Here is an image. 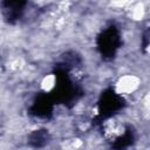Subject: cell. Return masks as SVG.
I'll list each match as a JSON object with an SVG mask.
<instances>
[{"label":"cell","mask_w":150,"mask_h":150,"mask_svg":"<svg viewBox=\"0 0 150 150\" xmlns=\"http://www.w3.org/2000/svg\"><path fill=\"white\" fill-rule=\"evenodd\" d=\"M120 46V34L115 27H109L98 38V48L105 57H111Z\"/></svg>","instance_id":"cell-1"},{"label":"cell","mask_w":150,"mask_h":150,"mask_svg":"<svg viewBox=\"0 0 150 150\" xmlns=\"http://www.w3.org/2000/svg\"><path fill=\"white\" fill-rule=\"evenodd\" d=\"M33 110L36 116L47 117L52 111V102L47 97H42V98L38 100V102H35Z\"/></svg>","instance_id":"cell-4"},{"label":"cell","mask_w":150,"mask_h":150,"mask_svg":"<svg viewBox=\"0 0 150 150\" xmlns=\"http://www.w3.org/2000/svg\"><path fill=\"white\" fill-rule=\"evenodd\" d=\"M26 2L22 1H6L1 4L2 7V14L5 16V19L11 22L14 23L16 20H19L23 13V8H25Z\"/></svg>","instance_id":"cell-2"},{"label":"cell","mask_w":150,"mask_h":150,"mask_svg":"<svg viewBox=\"0 0 150 150\" xmlns=\"http://www.w3.org/2000/svg\"><path fill=\"white\" fill-rule=\"evenodd\" d=\"M48 142L47 130H35L29 135V143L34 148H41Z\"/></svg>","instance_id":"cell-5"},{"label":"cell","mask_w":150,"mask_h":150,"mask_svg":"<svg viewBox=\"0 0 150 150\" xmlns=\"http://www.w3.org/2000/svg\"><path fill=\"white\" fill-rule=\"evenodd\" d=\"M121 103H122V101L116 94L109 93L108 95L104 96L103 102L101 103V112L103 115H105V114H110L112 111H116L117 109L121 108V105H122Z\"/></svg>","instance_id":"cell-3"}]
</instances>
